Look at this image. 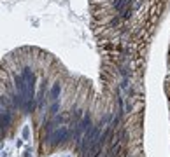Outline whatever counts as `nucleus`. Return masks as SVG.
Here are the masks:
<instances>
[{"mask_svg": "<svg viewBox=\"0 0 170 157\" xmlns=\"http://www.w3.org/2000/svg\"><path fill=\"white\" fill-rule=\"evenodd\" d=\"M70 131H72V129L67 127V126L54 129V131L49 134V143H51L53 147H56V145H60V143H65V142L69 140V136H70Z\"/></svg>", "mask_w": 170, "mask_h": 157, "instance_id": "f257e3e1", "label": "nucleus"}, {"mask_svg": "<svg viewBox=\"0 0 170 157\" xmlns=\"http://www.w3.org/2000/svg\"><path fill=\"white\" fill-rule=\"evenodd\" d=\"M46 89H48V80H42L40 82V89H39V98H37V106L39 108L44 106L46 98H49V96H46Z\"/></svg>", "mask_w": 170, "mask_h": 157, "instance_id": "f03ea898", "label": "nucleus"}, {"mask_svg": "<svg viewBox=\"0 0 170 157\" xmlns=\"http://www.w3.org/2000/svg\"><path fill=\"white\" fill-rule=\"evenodd\" d=\"M123 150V143L118 140V142H114L112 145H111V150H109V154H107V157H119V152Z\"/></svg>", "mask_w": 170, "mask_h": 157, "instance_id": "7ed1b4c3", "label": "nucleus"}, {"mask_svg": "<svg viewBox=\"0 0 170 157\" xmlns=\"http://www.w3.org/2000/svg\"><path fill=\"white\" fill-rule=\"evenodd\" d=\"M60 93H61V86H60V82H54L53 87H51V91H49V100L51 101H58Z\"/></svg>", "mask_w": 170, "mask_h": 157, "instance_id": "20e7f679", "label": "nucleus"}, {"mask_svg": "<svg viewBox=\"0 0 170 157\" xmlns=\"http://www.w3.org/2000/svg\"><path fill=\"white\" fill-rule=\"evenodd\" d=\"M67 119H69V115H63V114H61V115H56L53 122H54V126H58V124H63Z\"/></svg>", "mask_w": 170, "mask_h": 157, "instance_id": "39448f33", "label": "nucleus"}, {"mask_svg": "<svg viewBox=\"0 0 170 157\" xmlns=\"http://www.w3.org/2000/svg\"><path fill=\"white\" fill-rule=\"evenodd\" d=\"M58 110H60V103L54 101V103L51 105V108H49V114H51V115H58Z\"/></svg>", "mask_w": 170, "mask_h": 157, "instance_id": "423d86ee", "label": "nucleus"}, {"mask_svg": "<svg viewBox=\"0 0 170 157\" xmlns=\"http://www.w3.org/2000/svg\"><path fill=\"white\" fill-rule=\"evenodd\" d=\"M118 110H119V112H118V115H119V117H123L124 112H123V98H121V96L118 98Z\"/></svg>", "mask_w": 170, "mask_h": 157, "instance_id": "0eeeda50", "label": "nucleus"}, {"mask_svg": "<svg viewBox=\"0 0 170 157\" xmlns=\"http://www.w3.org/2000/svg\"><path fill=\"white\" fill-rule=\"evenodd\" d=\"M30 138V129H28V126H25L23 127V140H28Z\"/></svg>", "mask_w": 170, "mask_h": 157, "instance_id": "6e6552de", "label": "nucleus"}, {"mask_svg": "<svg viewBox=\"0 0 170 157\" xmlns=\"http://www.w3.org/2000/svg\"><path fill=\"white\" fill-rule=\"evenodd\" d=\"M130 14H132V9H126V11H124V14H123V19H128V18H130Z\"/></svg>", "mask_w": 170, "mask_h": 157, "instance_id": "1a4fd4ad", "label": "nucleus"}, {"mask_svg": "<svg viewBox=\"0 0 170 157\" xmlns=\"http://www.w3.org/2000/svg\"><path fill=\"white\" fill-rule=\"evenodd\" d=\"M121 86H123V89H126V87H128V79H124V80H123V84H121Z\"/></svg>", "mask_w": 170, "mask_h": 157, "instance_id": "9d476101", "label": "nucleus"}]
</instances>
